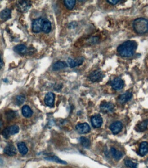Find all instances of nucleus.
<instances>
[{"label": "nucleus", "mask_w": 148, "mask_h": 168, "mask_svg": "<svg viewBox=\"0 0 148 168\" xmlns=\"http://www.w3.org/2000/svg\"><path fill=\"white\" fill-rule=\"evenodd\" d=\"M137 47V44L134 41H126L119 45L117 48L118 53L123 57L132 56Z\"/></svg>", "instance_id": "1"}, {"label": "nucleus", "mask_w": 148, "mask_h": 168, "mask_svg": "<svg viewBox=\"0 0 148 168\" xmlns=\"http://www.w3.org/2000/svg\"><path fill=\"white\" fill-rule=\"evenodd\" d=\"M133 27L137 33L143 34L148 32V20L146 19H137L134 21Z\"/></svg>", "instance_id": "2"}, {"label": "nucleus", "mask_w": 148, "mask_h": 168, "mask_svg": "<svg viewBox=\"0 0 148 168\" xmlns=\"http://www.w3.org/2000/svg\"><path fill=\"white\" fill-rule=\"evenodd\" d=\"M19 130V127L17 125H11L4 129L2 132V135L4 138L8 139L11 135L18 133Z\"/></svg>", "instance_id": "3"}, {"label": "nucleus", "mask_w": 148, "mask_h": 168, "mask_svg": "<svg viewBox=\"0 0 148 168\" xmlns=\"http://www.w3.org/2000/svg\"><path fill=\"white\" fill-rule=\"evenodd\" d=\"M31 2L29 1H19L16 3L17 9L21 12H25L31 7Z\"/></svg>", "instance_id": "4"}, {"label": "nucleus", "mask_w": 148, "mask_h": 168, "mask_svg": "<svg viewBox=\"0 0 148 168\" xmlns=\"http://www.w3.org/2000/svg\"><path fill=\"white\" fill-rule=\"evenodd\" d=\"M104 74L99 70H96L92 72L88 76V79L92 82H98L102 79Z\"/></svg>", "instance_id": "5"}, {"label": "nucleus", "mask_w": 148, "mask_h": 168, "mask_svg": "<svg viewBox=\"0 0 148 168\" xmlns=\"http://www.w3.org/2000/svg\"><path fill=\"white\" fill-rule=\"evenodd\" d=\"M43 19L39 18L33 21L32 27L33 32L34 33H39L42 28Z\"/></svg>", "instance_id": "6"}, {"label": "nucleus", "mask_w": 148, "mask_h": 168, "mask_svg": "<svg viewBox=\"0 0 148 168\" xmlns=\"http://www.w3.org/2000/svg\"><path fill=\"white\" fill-rule=\"evenodd\" d=\"M84 61V58L83 57H80L75 59H72V58L68 59V64L70 66V68H72L80 66L83 64Z\"/></svg>", "instance_id": "7"}, {"label": "nucleus", "mask_w": 148, "mask_h": 168, "mask_svg": "<svg viewBox=\"0 0 148 168\" xmlns=\"http://www.w3.org/2000/svg\"><path fill=\"white\" fill-rule=\"evenodd\" d=\"M91 122L93 127L95 128H98L101 127L102 125V118L99 114L94 116L91 119Z\"/></svg>", "instance_id": "8"}, {"label": "nucleus", "mask_w": 148, "mask_h": 168, "mask_svg": "<svg viewBox=\"0 0 148 168\" xmlns=\"http://www.w3.org/2000/svg\"><path fill=\"white\" fill-rule=\"evenodd\" d=\"M76 130L80 134H86L90 131L91 128L87 123H80L76 126Z\"/></svg>", "instance_id": "9"}, {"label": "nucleus", "mask_w": 148, "mask_h": 168, "mask_svg": "<svg viewBox=\"0 0 148 168\" xmlns=\"http://www.w3.org/2000/svg\"><path fill=\"white\" fill-rule=\"evenodd\" d=\"M123 128L122 123L120 122L117 121L113 123L110 126V129L114 135H117L121 131Z\"/></svg>", "instance_id": "10"}, {"label": "nucleus", "mask_w": 148, "mask_h": 168, "mask_svg": "<svg viewBox=\"0 0 148 168\" xmlns=\"http://www.w3.org/2000/svg\"><path fill=\"white\" fill-rule=\"evenodd\" d=\"M111 85L115 90H120L123 87L124 82L120 78H115L111 82Z\"/></svg>", "instance_id": "11"}, {"label": "nucleus", "mask_w": 148, "mask_h": 168, "mask_svg": "<svg viewBox=\"0 0 148 168\" xmlns=\"http://www.w3.org/2000/svg\"><path fill=\"white\" fill-rule=\"evenodd\" d=\"M55 95L53 93L48 92L45 97L44 102L46 105L52 107L54 104Z\"/></svg>", "instance_id": "12"}, {"label": "nucleus", "mask_w": 148, "mask_h": 168, "mask_svg": "<svg viewBox=\"0 0 148 168\" xmlns=\"http://www.w3.org/2000/svg\"><path fill=\"white\" fill-rule=\"evenodd\" d=\"M114 107L112 103L109 102H104L101 103L100 106L101 111L104 113H109L114 111Z\"/></svg>", "instance_id": "13"}, {"label": "nucleus", "mask_w": 148, "mask_h": 168, "mask_svg": "<svg viewBox=\"0 0 148 168\" xmlns=\"http://www.w3.org/2000/svg\"><path fill=\"white\" fill-rule=\"evenodd\" d=\"M4 153L9 156H14L17 153L16 148L14 145L12 144H9L4 148Z\"/></svg>", "instance_id": "14"}, {"label": "nucleus", "mask_w": 148, "mask_h": 168, "mask_svg": "<svg viewBox=\"0 0 148 168\" xmlns=\"http://www.w3.org/2000/svg\"><path fill=\"white\" fill-rule=\"evenodd\" d=\"M52 29L51 22L47 19H43L42 28V30L46 33L50 32Z\"/></svg>", "instance_id": "15"}, {"label": "nucleus", "mask_w": 148, "mask_h": 168, "mask_svg": "<svg viewBox=\"0 0 148 168\" xmlns=\"http://www.w3.org/2000/svg\"><path fill=\"white\" fill-rule=\"evenodd\" d=\"M68 66V64L65 61H58L56 62L52 66V70L54 71L60 70L65 68Z\"/></svg>", "instance_id": "16"}, {"label": "nucleus", "mask_w": 148, "mask_h": 168, "mask_svg": "<svg viewBox=\"0 0 148 168\" xmlns=\"http://www.w3.org/2000/svg\"><path fill=\"white\" fill-rule=\"evenodd\" d=\"M148 152V143L147 142H142L140 144L139 150V153L142 157L146 155Z\"/></svg>", "instance_id": "17"}, {"label": "nucleus", "mask_w": 148, "mask_h": 168, "mask_svg": "<svg viewBox=\"0 0 148 168\" xmlns=\"http://www.w3.org/2000/svg\"><path fill=\"white\" fill-rule=\"evenodd\" d=\"M148 125V120H146L142 122L138 123L136 125L135 129L137 131L139 132H144L147 128Z\"/></svg>", "instance_id": "18"}, {"label": "nucleus", "mask_w": 148, "mask_h": 168, "mask_svg": "<svg viewBox=\"0 0 148 168\" xmlns=\"http://www.w3.org/2000/svg\"><path fill=\"white\" fill-rule=\"evenodd\" d=\"M132 97V94L131 93L127 92L119 96V101L121 103H125L130 100Z\"/></svg>", "instance_id": "19"}, {"label": "nucleus", "mask_w": 148, "mask_h": 168, "mask_svg": "<svg viewBox=\"0 0 148 168\" xmlns=\"http://www.w3.org/2000/svg\"><path fill=\"white\" fill-rule=\"evenodd\" d=\"M11 10L8 9L3 10L0 12V18L2 20H7L11 18Z\"/></svg>", "instance_id": "20"}, {"label": "nucleus", "mask_w": 148, "mask_h": 168, "mask_svg": "<svg viewBox=\"0 0 148 168\" xmlns=\"http://www.w3.org/2000/svg\"><path fill=\"white\" fill-rule=\"evenodd\" d=\"M23 115L26 118L31 117L33 115V111L28 106L25 105L22 109Z\"/></svg>", "instance_id": "21"}, {"label": "nucleus", "mask_w": 148, "mask_h": 168, "mask_svg": "<svg viewBox=\"0 0 148 168\" xmlns=\"http://www.w3.org/2000/svg\"><path fill=\"white\" fill-rule=\"evenodd\" d=\"M110 152H111L113 157L114 158L115 160H119L121 159L123 156L121 152L116 150L114 148H111L110 149Z\"/></svg>", "instance_id": "22"}, {"label": "nucleus", "mask_w": 148, "mask_h": 168, "mask_svg": "<svg viewBox=\"0 0 148 168\" xmlns=\"http://www.w3.org/2000/svg\"><path fill=\"white\" fill-rule=\"evenodd\" d=\"M17 147L20 153L23 155H25L28 152V150L26 144L24 142H20L17 145Z\"/></svg>", "instance_id": "23"}, {"label": "nucleus", "mask_w": 148, "mask_h": 168, "mask_svg": "<svg viewBox=\"0 0 148 168\" xmlns=\"http://www.w3.org/2000/svg\"><path fill=\"white\" fill-rule=\"evenodd\" d=\"M14 50L16 53L24 54L27 51V48L24 44H19L14 47Z\"/></svg>", "instance_id": "24"}, {"label": "nucleus", "mask_w": 148, "mask_h": 168, "mask_svg": "<svg viewBox=\"0 0 148 168\" xmlns=\"http://www.w3.org/2000/svg\"><path fill=\"white\" fill-rule=\"evenodd\" d=\"M80 142L84 148H88L90 147L91 142L86 137H82L79 138Z\"/></svg>", "instance_id": "25"}, {"label": "nucleus", "mask_w": 148, "mask_h": 168, "mask_svg": "<svg viewBox=\"0 0 148 168\" xmlns=\"http://www.w3.org/2000/svg\"><path fill=\"white\" fill-rule=\"evenodd\" d=\"M64 3L65 7L68 9L72 10L75 6V4H76V1L75 0H70V1L65 0L64 1Z\"/></svg>", "instance_id": "26"}, {"label": "nucleus", "mask_w": 148, "mask_h": 168, "mask_svg": "<svg viewBox=\"0 0 148 168\" xmlns=\"http://www.w3.org/2000/svg\"><path fill=\"white\" fill-rule=\"evenodd\" d=\"M125 164L127 166L131 168H137V164L132 162L130 160H127L125 161Z\"/></svg>", "instance_id": "27"}, {"label": "nucleus", "mask_w": 148, "mask_h": 168, "mask_svg": "<svg viewBox=\"0 0 148 168\" xmlns=\"http://www.w3.org/2000/svg\"><path fill=\"white\" fill-rule=\"evenodd\" d=\"M25 100V97L23 95H18L16 97V104L18 105L23 104Z\"/></svg>", "instance_id": "28"}, {"label": "nucleus", "mask_w": 148, "mask_h": 168, "mask_svg": "<svg viewBox=\"0 0 148 168\" xmlns=\"http://www.w3.org/2000/svg\"><path fill=\"white\" fill-rule=\"evenodd\" d=\"M47 160H52V161H55L56 162H59V163H66V162L65 161H62V160H60L59 158L57 157H52V158H47Z\"/></svg>", "instance_id": "29"}, {"label": "nucleus", "mask_w": 148, "mask_h": 168, "mask_svg": "<svg viewBox=\"0 0 148 168\" xmlns=\"http://www.w3.org/2000/svg\"><path fill=\"white\" fill-rule=\"evenodd\" d=\"M107 2L112 5H115L119 2V0H107Z\"/></svg>", "instance_id": "30"}, {"label": "nucleus", "mask_w": 148, "mask_h": 168, "mask_svg": "<svg viewBox=\"0 0 148 168\" xmlns=\"http://www.w3.org/2000/svg\"><path fill=\"white\" fill-rule=\"evenodd\" d=\"M3 66V63L2 61V58H1V56H0V69Z\"/></svg>", "instance_id": "31"}, {"label": "nucleus", "mask_w": 148, "mask_h": 168, "mask_svg": "<svg viewBox=\"0 0 148 168\" xmlns=\"http://www.w3.org/2000/svg\"><path fill=\"white\" fill-rule=\"evenodd\" d=\"M2 122L0 121V128H1V127H2Z\"/></svg>", "instance_id": "32"}]
</instances>
